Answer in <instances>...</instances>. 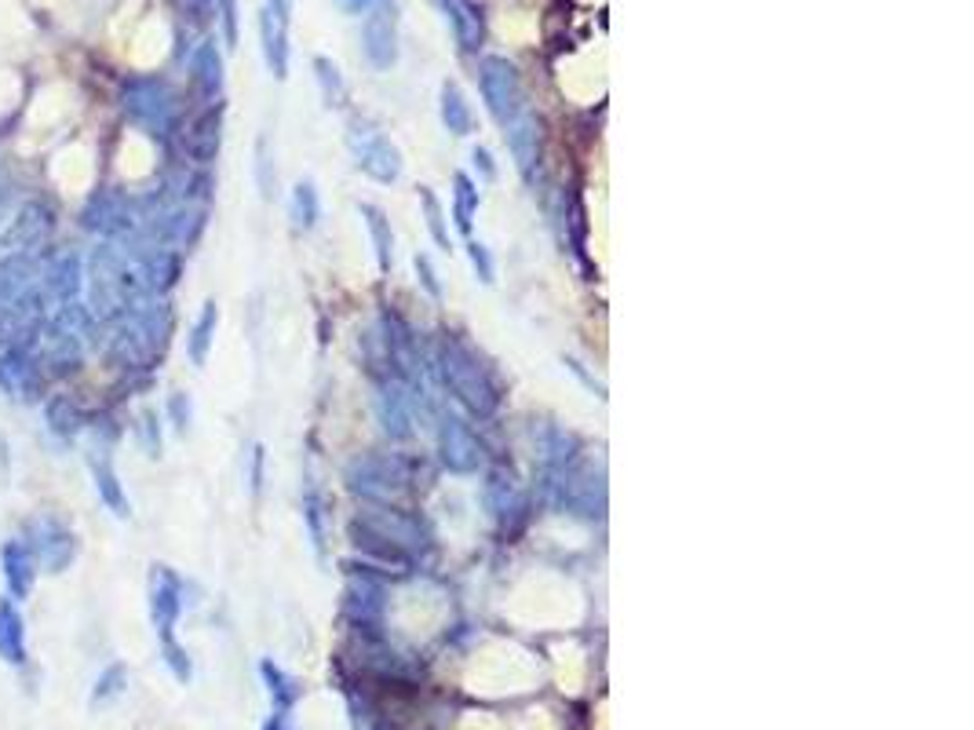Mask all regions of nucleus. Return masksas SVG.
Instances as JSON below:
<instances>
[{
	"label": "nucleus",
	"instance_id": "obj_31",
	"mask_svg": "<svg viewBox=\"0 0 974 730\" xmlns=\"http://www.w3.org/2000/svg\"><path fill=\"white\" fill-rule=\"evenodd\" d=\"M259 672H264V680L270 683V697H275V705L281 708V713H285V708L296 702V683H292L289 676L281 672L278 665H270V661L259 665Z\"/></svg>",
	"mask_w": 974,
	"mask_h": 730
},
{
	"label": "nucleus",
	"instance_id": "obj_19",
	"mask_svg": "<svg viewBox=\"0 0 974 730\" xmlns=\"http://www.w3.org/2000/svg\"><path fill=\"white\" fill-rule=\"evenodd\" d=\"M442 4H446L449 23H453V34L460 40V48L478 51L482 37H486V26H482V12H478L475 0H442Z\"/></svg>",
	"mask_w": 974,
	"mask_h": 730
},
{
	"label": "nucleus",
	"instance_id": "obj_35",
	"mask_svg": "<svg viewBox=\"0 0 974 730\" xmlns=\"http://www.w3.org/2000/svg\"><path fill=\"white\" fill-rule=\"evenodd\" d=\"M256 175H259V191H264V197L275 194V169H270L267 139H259V161H256Z\"/></svg>",
	"mask_w": 974,
	"mask_h": 730
},
{
	"label": "nucleus",
	"instance_id": "obj_26",
	"mask_svg": "<svg viewBox=\"0 0 974 730\" xmlns=\"http://www.w3.org/2000/svg\"><path fill=\"white\" fill-rule=\"evenodd\" d=\"M475 212H478V186L471 183V175L456 172L453 175V219H456V231L471 238V227H475Z\"/></svg>",
	"mask_w": 974,
	"mask_h": 730
},
{
	"label": "nucleus",
	"instance_id": "obj_25",
	"mask_svg": "<svg viewBox=\"0 0 974 730\" xmlns=\"http://www.w3.org/2000/svg\"><path fill=\"white\" fill-rule=\"evenodd\" d=\"M358 212L365 219V227H369V238H373V248H376V264H380V270H391V259H394L391 223H387V216L376 205H362Z\"/></svg>",
	"mask_w": 974,
	"mask_h": 730
},
{
	"label": "nucleus",
	"instance_id": "obj_4",
	"mask_svg": "<svg viewBox=\"0 0 974 730\" xmlns=\"http://www.w3.org/2000/svg\"><path fill=\"white\" fill-rule=\"evenodd\" d=\"M478 85H482V99H486L489 113H494L500 124H511L522 113V77H519L515 62H508L500 56L482 59Z\"/></svg>",
	"mask_w": 974,
	"mask_h": 730
},
{
	"label": "nucleus",
	"instance_id": "obj_42",
	"mask_svg": "<svg viewBox=\"0 0 974 730\" xmlns=\"http://www.w3.org/2000/svg\"><path fill=\"white\" fill-rule=\"evenodd\" d=\"M12 212V191H0V219H8Z\"/></svg>",
	"mask_w": 974,
	"mask_h": 730
},
{
	"label": "nucleus",
	"instance_id": "obj_29",
	"mask_svg": "<svg viewBox=\"0 0 974 730\" xmlns=\"http://www.w3.org/2000/svg\"><path fill=\"white\" fill-rule=\"evenodd\" d=\"M314 70H318V85H321L325 102H329V107H343V102H348V85H343L337 62L318 56V59H314Z\"/></svg>",
	"mask_w": 974,
	"mask_h": 730
},
{
	"label": "nucleus",
	"instance_id": "obj_14",
	"mask_svg": "<svg viewBox=\"0 0 974 730\" xmlns=\"http://www.w3.org/2000/svg\"><path fill=\"white\" fill-rule=\"evenodd\" d=\"M0 570H4L12 599H29L37 584V556L23 537H12L0 545Z\"/></svg>",
	"mask_w": 974,
	"mask_h": 730
},
{
	"label": "nucleus",
	"instance_id": "obj_5",
	"mask_svg": "<svg viewBox=\"0 0 974 730\" xmlns=\"http://www.w3.org/2000/svg\"><path fill=\"white\" fill-rule=\"evenodd\" d=\"M348 146L365 175H373L376 183H398V175H402V154H398V146L383 132H376L373 124L354 121Z\"/></svg>",
	"mask_w": 974,
	"mask_h": 730
},
{
	"label": "nucleus",
	"instance_id": "obj_39",
	"mask_svg": "<svg viewBox=\"0 0 974 730\" xmlns=\"http://www.w3.org/2000/svg\"><path fill=\"white\" fill-rule=\"evenodd\" d=\"M321 504H318V494H314V489H307V523H311V537H314V545L321 548Z\"/></svg>",
	"mask_w": 974,
	"mask_h": 730
},
{
	"label": "nucleus",
	"instance_id": "obj_27",
	"mask_svg": "<svg viewBox=\"0 0 974 730\" xmlns=\"http://www.w3.org/2000/svg\"><path fill=\"white\" fill-rule=\"evenodd\" d=\"M318 216H321L318 191H314L311 180H300L292 186V219H296L300 231H311V227L318 223Z\"/></svg>",
	"mask_w": 974,
	"mask_h": 730
},
{
	"label": "nucleus",
	"instance_id": "obj_10",
	"mask_svg": "<svg viewBox=\"0 0 974 730\" xmlns=\"http://www.w3.org/2000/svg\"><path fill=\"white\" fill-rule=\"evenodd\" d=\"M0 391L12 399L37 402L45 394V373L34 362L29 348H0Z\"/></svg>",
	"mask_w": 974,
	"mask_h": 730
},
{
	"label": "nucleus",
	"instance_id": "obj_38",
	"mask_svg": "<svg viewBox=\"0 0 974 730\" xmlns=\"http://www.w3.org/2000/svg\"><path fill=\"white\" fill-rule=\"evenodd\" d=\"M169 413H172V421H175V427H180V431H186V427H191V399H186V394H172V399H169Z\"/></svg>",
	"mask_w": 974,
	"mask_h": 730
},
{
	"label": "nucleus",
	"instance_id": "obj_24",
	"mask_svg": "<svg viewBox=\"0 0 974 730\" xmlns=\"http://www.w3.org/2000/svg\"><path fill=\"white\" fill-rule=\"evenodd\" d=\"M45 421H48V431L56 438H62V442L77 438L81 427H85V416H81V410L70 399H62V394L45 405Z\"/></svg>",
	"mask_w": 974,
	"mask_h": 730
},
{
	"label": "nucleus",
	"instance_id": "obj_15",
	"mask_svg": "<svg viewBox=\"0 0 974 730\" xmlns=\"http://www.w3.org/2000/svg\"><path fill=\"white\" fill-rule=\"evenodd\" d=\"M504 135H508V150H511V158H515V165H519V172L526 175H533V165L540 161V129H537V121L529 118L526 110L519 113L515 121L511 124H504Z\"/></svg>",
	"mask_w": 974,
	"mask_h": 730
},
{
	"label": "nucleus",
	"instance_id": "obj_30",
	"mask_svg": "<svg viewBox=\"0 0 974 730\" xmlns=\"http://www.w3.org/2000/svg\"><path fill=\"white\" fill-rule=\"evenodd\" d=\"M421 205H424L427 231H431L435 245H438V248H449V227H446V212H442V205H438V197L431 194V186H421Z\"/></svg>",
	"mask_w": 974,
	"mask_h": 730
},
{
	"label": "nucleus",
	"instance_id": "obj_36",
	"mask_svg": "<svg viewBox=\"0 0 974 730\" xmlns=\"http://www.w3.org/2000/svg\"><path fill=\"white\" fill-rule=\"evenodd\" d=\"M416 275H421V281H424L427 296H431V300H442V285H438V275H435L431 259H427V256H416Z\"/></svg>",
	"mask_w": 974,
	"mask_h": 730
},
{
	"label": "nucleus",
	"instance_id": "obj_3",
	"mask_svg": "<svg viewBox=\"0 0 974 730\" xmlns=\"http://www.w3.org/2000/svg\"><path fill=\"white\" fill-rule=\"evenodd\" d=\"M348 483L354 494L369 497V500H398L405 489L413 486V464L398 453H383V457H362L348 467Z\"/></svg>",
	"mask_w": 974,
	"mask_h": 730
},
{
	"label": "nucleus",
	"instance_id": "obj_13",
	"mask_svg": "<svg viewBox=\"0 0 974 730\" xmlns=\"http://www.w3.org/2000/svg\"><path fill=\"white\" fill-rule=\"evenodd\" d=\"M183 613V584L169 567H154L150 581V618L161 632V640H172V629Z\"/></svg>",
	"mask_w": 974,
	"mask_h": 730
},
{
	"label": "nucleus",
	"instance_id": "obj_17",
	"mask_svg": "<svg viewBox=\"0 0 974 730\" xmlns=\"http://www.w3.org/2000/svg\"><path fill=\"white\" fill-rule=\"evenodd\" d=\"M191 81L205 99H219V92H223V56H219L216 40L197 45L191 59Z\"/></svg>",
	"mask_w": 974,
	"mask_h": 730
},
{
	"label": "nucleus",
	"instance_id": "obj_23",
	"mask_svg": "<svg viewBox=\"0 0 974 730\" xmlns=\"http://www.w3.org/2000/svg\"><path fill=\"white\" fill-rule=\"evenodd\" d=\"M216 326H219V307L216 300H208V304L202 307V315H197L191 337H186V354H191L194 365H205L208 362V351H212V337H216Z\"/></svg>",
	"mask_w": 974,
	"mask_h": 730
},
{
	"label": "nucleus",
	"instance_id": "obj_34",
	"mask_svg": "<svg viewBox=\"0 0 974 730\" xmlns=\"http://www.w3.org/2000/svg\"><path fill=\"white\" fill-rule=\"evenodd\" d=\"M467 256H471V267H475V275L489 285V281H494V259H489V248L471 238V242H467Z\"/></svg>",
	"mask_w": 974,
	"mask_h": 730
},
{
	"label": "nucleus",
	"instance_id": "obj_28",
	"mask_svg": "<svg viewBox=\"0 0 974 730\" xmlns=\"http://www.w3.org/2000/svg\"><path fill=\"white\" fill-rule=\"evenodd\" d=\"M486 497H489V508H494V515H497V519H504V515H511V511H522V508H526V500H522L519 486L511 483V478H504V475H494V478H489Z\"/></svg>",
	"mask_w": 974,
	"mask_h": 730
},
{
	"label": "nucleus",
	"instance_id": "obj_37",
	"mask_svg": "<svg viewBox=\"0 0 974 730\" xmlns=\"http://www.w3.org/2000/svg\"><path fill=\"white\" fill-rule=\"evenodd\" d=\"M143 442L150 450V457H161V431H157V416L150 410L143 413Z\"/></svg>",
	"mask_w": 974,
	"mask_h": 730
},
{
	"label": "nucleus",
	"instance_id": "obj_7",
	"mask_svg": "<svg viewBox=\"0 0 974 730\" xmlns=\"http://www.w3.org/2000/svg\"><path fill=\"white\" fill-rule=\"evenodd\" d=\"M40 285H45L48 311L81 300V292H85V256H81L77 248H59V253L40 267Z\"/></svg>",
	"mask_w": 974,
	"mask_h": 730
},
{
	"label": "nucleus",
	"instance_id": "obj_18",
	"mask_svg": "<svg viewBox=\"0 0 974 730\" xmlns=\"http://www.w3.org/2000/svg\"><path fill=\"white\" fill-rule=\"evenodd\" d=\"M219 129H223V107L216 102V107H208L202 118L191 124V132H186V139H183L194 161L208 165V161L216 158V150H219Z\"/></svg>",
	"mask_w": 974,
	"mask_h": 730
},
{
	"label": "nucleus",
	"instance_id": "obj_43",
	"mask_svg": "<svg viewBox=\"0 0 974 730\" xmlns=\"http://www.w3.org/2000/svg\"><path fill=\"white\" fill-rule=\"evenodd\" d=\"M348 8H351V12H369L373 0H348Z\"/></svg>",
	"mask_w": 974,
	"mask_h": 730
},
{
	"label": "nucleus",
	"instance_id": "obj_22",
	"mask_svg": "<svg viewBox=\"0 0 974 730\" xmlns=\"http://www.w3.org/2000/svg\"><path fill=\"white\" fill-rule=\"evenodd\" d=\"M442 124L453 135H471V129H475V113H471V102L456 81H442Z\"/></svg>",
	"mask_w": 974,
	"mask_h": 730
},
{
	"label": "nucleus",
	"instance_id": "obj_32",
	"mask_svg": "<svg viewBox=\"0 0 974 730\" xmlns=\"http://www.w3.org/2000/svg\"><path fill=\"white\" fill-rule=\"evenodd\" d=\"M124 680H129L124 665H110V669L99 676L96 691H92V705H102V702H110V697H118L124 691Z\"/></svg>",
	"mask_w": 974,
	"mask_h": 730
},
{
	"label": "nucleus",
	"instance_id": "obj_6",
	"mask_svg": "<svg viewBox=\"0 0 974 730\" xmlns=\"http://www.w3.org/2000/svg\"><path fill=\"white\" fill-rule=\"evenodd\" d=\"M362 48L365 59L376 70H391L398 62V4L394 0H373L369 15L362 26Z\"/></svg>",
	"mask_w": 974,
	"mask_h": 730
},
{
	"label": "nucleus",
	"instance_id": "obj_16",
	"mask_svg": "<svg viewBox=\"0 0 974 730\" xmlns=\"http://www.w3.org/2000/svg\"><path fill=\"white\" fill-rule=\"evenodd\" d=\"M88 467H92V475H96V489H99L102 504H107L118 519H129L132 504H129V497H124V486H121L118 472H113V464L107 461V450H92Z\"/></svg>",
	"mask_w": 974,
	"mask_h": 730
},
{
	"label": "nucleus",
	"instance_id": "obj_2",
	"mask_svg": "<svg viewBox=\"0 0 974 730\" xmlns=\"http://www.w3.org/2000/svg\"><path fill=\"white\" fill-rule=\"evenodd\" d=\"M124 113L154 135V139H165L175 124V96L165 81L157 77H132L121 92Z\"/></svg>",
	"mask_w": 974,
	"mask_h": 730
},
{
	"label": "nucleus",
	"instance_id": "obj_9",
	"mask_svg": "<svg viewBox=\"0 0 974 730\" xmlns=\"http://www.w3.org/2000/svg\"><path fill=\"white\" fill-rule=\"evenodd\" d=\"M81 223L88 227V231H96L102 238H110V242H118V238H129L135 231V212H132V202L118 191H99L92 202L85 205V212H81Z\"/></svg>",
	"mask_w": 974,
	"mask_h": 730
},
{
	"label": "nucleus",
	"instance_id": "obj_8",
	"mask_svg": "<svg viewBox=\"0 0 974 730\" xmlns=\"http://www.w3.org/2000/svg\"><path fill=\"white\" fill-rule=\"evenodd\" d=\"M29 548H34L37 556V567H45L48 573H62L70 570V562L77 559V537H73V530L66 523H59V519H34L29 523Z\"/></svg>",
	"mask_w": 974,
	"mask_h": 730
},
{
	"label": "nucleus",
	"instance_id": "obj_1",
	"mask_svg": "<svg viewBox=\"0 0 974 730\" xmlns=\"http://www.w3.org/2000/svg\"><path fill=\"white\" fill-rule=\"evenodd\" d=\"M438 373H442V384L453 391V399L471 416L486 421V416H494L500 410V388L494 373L482 365V358L464 340L456 337L442 340V348H438Z\"/></svg>",
	"mask_w": 974,
	"mask_h": 730
},
{
	"label": "nucleus",
	"instance_id": "obj_21",
	"mask_svg": "<svg viewBox=\"0 0 974 730\" xmlns=\"http://www.w3.org/2000/svg\"><path fill=\"white\" fill-rule=\"evenodd\" d=\"M0 657L8 665L26 661V624L15 599H0Z\"/></svg>",
	"mask_w": 974,
	"mask_h": 730
},
{
	"label": "nucleus",
	"instance_id": "obj_20",
	"mask_svg": "<svg viewBox=\"0 0 974 730\" xmlns=\"http://www.w3.org/2000/svg\"><path fill=\"white\" fill-rule=\"evenodd\" d=\"M376 413H380V424L387 435L405 438L413 431V413H410V394H405L398 384H387L376 399Z\"/></svg>",
	"mask_w": 974,
	"mask_h": 730
},
{
	"label": "nucleus",
	"instance_id": "obj_33",
	"mask_svg": "<svg viewBox=\"0 0 974 730\" xmlns=\"http://www.w3.org/2000/svg\"><path fill=\"white\" fill-rule=\"evenodd\" d=\"M219 23H223L227 48H238V0H216Z\"/></svg>",
	"mask_w": 974,
	"mask_h": 730
},
{
	"label": "nucleus",
	"instance_id": "obj_12",
	"mask_svg": "<svg viewBox=\"0 0 974 730\" xmlns=\"http://www.w3.org/2000/svg\"><path fill=\"white\" fill-rule=\"evenodd\" d=\"M438 453H442V464L449 467V472H456V475L475 472L478 461H482L475 431H471V427L460 421V416H453V413H446L442 416V427H438Z\"/></svg>",
	"mask_w": 974,
	"mask_h": 730
},
{
	"label": "nucleus",
	"instance_id": "obj_11",
	"mask_svg": "<svg viewBox=\"0 0 974 730\" xmlns=\"http://www.w3.org/2000/svg\"><path fill=\"white\" fill-rule=\"evenodd\" d=\"M289 23H292V0H267L259 12V40H264V59L278 81L289 77Z\"/></svg>",
	"mask_w": 974,
	"mask_h": 730
},
{
	"label": "nucleus",
	"instance_id": "obj_41",
	"mask_svg": "<svg viewBox=\"0 0 974 730\" xmlns=\"http://www.w3.org/2000/svg\"><path fill=\"white\" fill-rule=\"evenodd\" d=\"M475 161H478V169L486 172V180H494L497 169H494V158H489V150H482V146H478V150H475Z\"/></svg>",
	"mask_w": 974,
	"mask_h": 730
},
{
	"label": "nucleus",
	"instance_id": "obj_44",
	"mask_svg": "<svg viewBox=\"0 0 974 730\" xmlns=\"http://www.w3.org/2000/svg\"><path fill=\"white\" fill-rule=\"evenodd\" d=\"M264 730H285V719H281V716H275V719H270V723H267Z\"/></svg>",
	"mask_w": 974,
	"mask_h": 730
},
{
	"label": "nucleus",
	"instance_id": "obj_40",
	"mask_svg": "<svg viewBox=\"0 0 974 730\" xmlns=\"http://www.w3.org/2000/svg\"><path fill=\"white\" fill-rule=\"evenodd\" d=\"M264 464H267V450L264 446H253V472H248V478H253V494H259L264 489Z\"/></svg>",
	"mask_w": 974,
	"mask_h": 730
}]
</instances>
